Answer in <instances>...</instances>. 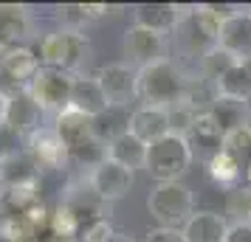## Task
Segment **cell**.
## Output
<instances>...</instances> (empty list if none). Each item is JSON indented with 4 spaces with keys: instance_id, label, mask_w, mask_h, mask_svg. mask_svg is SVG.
Instances as JSON below:
<instances>
[{
    "instance_id": "6da1fadb",
    "label": "cell",
    "mask_w": 251,
    "mask_h": 242,
    "mask_svg": "<svg viewBox=\"0 0 251 242\" xmlns=\"http://www.w3.org/2000/svg\"><path fill=\"white\" fill-rule=\"evenodd\" d=\"M183 90H186V73L172 59H161V62H152L147 68H138L136 99L144 107L172 110L181 104Z\"/></svg>"
},
{
    "instance_id": "7a4b0ae2",
    "label": "cell",
    "mask_w": 251,
    "mask_h": 242,
    "mask_svg": "<svg viewBox=\"0 0 251 242\" xmlns=\"http://www.w3.org/2000/svg\"><path fill=\"white\" fill-rule=\"evenodd\" d=\"M195 161V152L189 147V141L183 135H167V138L155 141L147 147V169L158 183H178L183 175L189 172V166Z\"/></svg>"
},
{
    "instance_id": "3957f363",
    "label": "cell",
    "mask_w": 251,
    "mask_h": 242,
    "mask_svg": "<svg viewBox=\"0 0 251 242\" xmlns=\"http://www.w3.org/2000/svg\"><path fill=\"white\" fill-rule=\"evenodd\" d=\"M217 31H220V23L212 14H206L201 6H189V9H183L181 23L172 34H175V45L181 48L183 57L201 62L206 54H212L217 48Z\"/></svg>"
},
{
    "instance_id": "277c9868",
    "label": "cell",
    "mask_w": 251,
    "mask_h": 242,
    "mask_svg": "<svg viewBox=\"0 0 251 242\" xmlns=\"http://www.w3.org/2000/svg\"><path fill=\"white\" fill-rule=\"evenodd\" d=\"M147 211L158 220L161 228H183L186 220L195 214V197L189 186L178 183H155L147 195Z\"/></svg>"
},
{
    "instance_id": "5b68a950",
    "label": "cell",
    "mask_w": 251,
    "mask_h": 242,
    "mask_svg": "<svg viewBox=\"0 0 251 242\" xmlns=\"http://www.w3.org/2000/svg\"><path fill=\"white\" fill-rule=\"evenodd\" d=\"M91 54V43L82 31H51L40 43V62L46 68H57L65 73H74L85 65Z\"/></svg>"
},
{
    "instance_id": "8992f818",
    "label": "cell",
    "mask_w": 251,
    "mask_h": 242,
    "mask_svg": "<svg viewBox=\"0 0 251 242\" xmlns=\"http://www.w3.org/2000/svg\"><path fill=\"white\" fill-rule=\"evenodd\" d=\"M71 85H74V73L57 68H43L37 70V76L25 85V93L31 96V102L43 110V113H62L68 110L71 102Z\"/></svg>"
},
{
    "instance_id": "52a82bcc",
    "label": "cell",
    "mask_w": 251,
    "mask_h": 242,
    "mask_svg": "<svg viewBox=\"0 0 251 242\" xmlns=\"http://www.w3.org/2000/svg\"><path fill=\"white\" fill-rule=\"evenodd\" d=\"M217 48L226 51L234 62H251V12H246V6L220 23Z\"/></svg>"
},
{
    "instance_id": "ba28073f",
    "label": "cell",
    "mask_w": 251,
    "mask_h": 242,
    "mask_svg": "<svg viewBox=\"0 0 251 242\" xmlns=\"http://www.w3.org/2000/svg\"><path fill=\"white\" fill-rule=\"evenodd\" d=\"M88 183H91L93 192L110 206V203L122 200V197L133 189V172L125 169V166H119V163H113L110 158H104L96 169L88 172Z\"/></svg>"
},
{
    "instance_id": "9c48e42d",
    "label": "cell",
    "mask_w": 251,
    "mask_h": 242,
    "mask_svg": "<svg viewBox=\"0 0 251 242\" xmlns=\"http://www.w3.org/2000/svg\"><path fill=\"white\" fill-rule=\"evenodd\" d=\"M96 82L102 85L104 96L113 107H127L130 99H136L138 68L127 65V62H113V65H104L96 73Z\"/></svg>"
},
{
    "instance_id": "30bf717a",
    "label": "cell",
    "mask_w": 251,
    "mask_h": 242,
    "mask_svg": "<svg viewBox=\"0 0 251 242\" xmlns=\"http://www.w3.org/2000/svg\"><path fill=\"white\" fill-rule=\"evenodd\" d=\"M25 152L37 161L40 169H62L68 166V147L54 127H37L25 138Z\"/></svg>"
},
{
    "instance_id": "8fae6325",
    "label": "cell",
    "mask_w": 251,
    "mask_h": 242,
    "mask_svg": "<svg viewBox=\"0 0 251 242\" xmlns=\"http://www.w3.org/2000/svg\"><path fill=\"white\" fill-rule=\"evenodd\" d=\"M167 37L155 34V31H147V28H138V25H130L125 31V54L130 57L133 65L138 68H147L152 62H161L167 59Z\"/></svg>"
},
{
    "instance_id": "7c38bea8",
    "label": "cell",
    "mask_w": 251,
    "mask_h": 242,
    "mask_svg": "<svg viewBox=\"0 0 251 242\" xmlns=\"http://www.w3.org/2000/svg\"><path fill=\"white\" fill-rule=\"evenodd\" d=\"M31 34H34L31 12L17 3H0V51L25 45Z\"/></svg>"
},
{
    "instance_id": "4fadbf2b",
    "label": "cell",
    "mask_w": 251,
    "mask_h": 242,
    "mask_svg": "<svg viewBox=\"0 0 251 242\" xmlns=\"http://www.w3.org/2000/svg\"><path fill=\"white\" fill-rule=\"evenodd\" d=\"M130 12H133V25L167 37L181 23L183 6H175V3H138Z\"/></svg>"
},
{
    "instance_id": "5bb4252c",
    "label": "cell",
    "mask_w": 251,
    "mask_h": 242,
    "mask_svg": "<svg viewBox=\"0 0 251 242\" xmlns=\"http://www.w3.org/2000/svg\"><path fill=\"white\" fill-rule=\"evenodd\" d=\"M40 68H43L40 54H34L28 45L0 51V76L6 82H12V85H17L20 90H25V85L34 79Z\"/></svg>"
},
{
    "instance_id": "9a60e30c",
    "label": "cell",
    "mask_w": 251,
    "mask_h": 242,
    "mask_svg": "<svg viewBox=\"0 0 251 242\" xmlns=\"http://www.w3.org/2000/svg\"><path fill=\"white\" fill-rule=\"evenodd\" d=\"M130 132L136 135L138 141L144 144H155V141L172 135V118H170V110L164 107H136L130 113Z\"/></svg>"
},
{
    "instance_id": "2e32d148",
    "label": "cell",
    "mask_w": 251,
    "mask_h": 242,
    "mask_svg": "<svg viewBox=\"0 0 251 242\" xmlns=\"http://www.w3.org/2000/svg\"><path fill=\"white\" fill-rule=\"evenodd\" d=\"M40 183V166L25 150H6L0 158V186L17 189V186Z\"/></svg>"
},
{
    "instance_id": "e0dca14e",
    "label": "cell",
    "mask_w": 251,
    "mask_h": 242,
    "mask_svg": "<svg viewBox=\"0 0 251 242\" xmlns=\"http://www.w3.org/2000/svg\"><path fill=\"white\" fill-rule=\"evenodd\" d=\"M68 107L82 115H88V118H96V115H102L110 107V102L104 96L102 85L96 82V76H74Z\"/></svg>"
},
{
    "instance_id": "ac0fdd59",
    "label": "cell",
    "mask_w": 251,
    "mask_h": 242,
    "mask_svg": "<svg viewBox=\"0 0 251 242\" xmlns=\"http://www.w3.org/2000/svg\"><path fill=\"white\" fill-rule=\"evenodd\" d=\"M40 115H43V110L31 102V96L25 90H17L14 96H9V113H6L3 130L28 138L37 127H43V124H40Z\"/></svg>"
},
{
    "instance_id": "d6986e66",
    "label": "cell",
    "mask_w": 251,
    "mask_h": 242,
    "mask_svg": "<svg viewBox=\"0 0 251 242\" xmlns=\"http://www.w3.org/2000/svg\"><path fill=\"white\" fill-rule=\"evenodd\" d=\"M181 234L186 242H226L228 222L220 211H195Z\"/></svg>"
},
{
    "instance_id": "ffe728a7",
    "label": "cell",
    "mask_w": 251,
    "mask_h": 242,
    "mask_svg": "<svg viewBox=\"0 0 251 242\" xmlns=\"http://www.w3.org/2000/svg\"><path fill=\"white\" fill-rule=\"evenodd\" d=\"M209 118L223 132V138L231 135V132H237V130L251 127L249 124V118H251L249 102H237V99H226V96H217L215 99V104L209 107Z\"/></svg>"
},
{
    "instance_id": "44dd1931",
    "label": "cell",
    "mask_w": 251,
    "mask_h": 242,
    "mask_svg": "<svg viewBox=\"0 0 251 242\" xmlns=\"http://www.w3.org/2000/svg\"><path fill=\"white\" fill-rule=\"evenodd\" d=\"M107 158L119 166H125L130 172H136V169H144V163H147V144L144 141H138L130 130L122 132L119 138H113L107 147Z\"/></svg>"
},
{
    "instance_id": "7402d4cb",
    "label": "cell",
    "mask_w": 251,
    "mask_h": 242,
    "mask_svg": "<svg viewBox=\"0 0 251 242\" xmlns=\"http://www.w3.org/2000/svg\"><path fill=\"white\" fill-rule=\"evenodd\" d=\"M54 130H57V135L65 141V147L71 152V150H76V147H82L85 141L93 138V118H88V115H82L68 107V110H62L57 115Z\"/></svg>"
},
{
    "instance_id": "603a6c76",
    "label": "cell",
    "mask_w": 251,
    "mask_h": 242,
    "mask_svg": "<svg viewBox=\"0 0 251 242\" xmlns=\"http://www.w3.org/2000/svg\"><path fill=\"white\" fill-rule=\"evenodd\" d=\"M206 169H209V177H212L220 189H226V192H234L237 186H243V163H240L234 155H228L226 150L215 152V155L206 161Z\"/></svg>"
},
{
    "instance_id": "cb8c5ba5",
    "label": "cell",
    "mask_w": 251,
    "mask_h": 242,
    "mask_svg": "<svg viewBox=\"0 0 251 242\" xmlns=\"http://www.w3.org/2000/svg\"><path fill=\"white\" fill-rule=\"evenodd\" d=\"M215 90H217V96L237 99V102H249L251 99V68L246 62H234V65L215 82Z\"/></svg>"
},
{
    "instance_id": "d4e9b609",
    "label": "cell",
    "mask_w": 251,
    "mask_h": 242,
    "mask_svg": "<svg viewBox=\"0 0 251 242\" xmlns=\"http://www.w3.org/2000/svg\"><path fill=\"white\" fill-rule=\"evenodd\" d=\"M183 138L189 141L192 152H195V150H206V152H209V158H212L215 152L223 150V132L215 127V121L209 118V113L195 115L192 127H189V132H186Z\"/></svg>"
},
{
    "instance_id": "484cf974",
    "label": "cell",
    "mask_w": 251,
    "mask_h": 242,
    "mask_svg": "<svg viewBox=\"0 0 251 242\" xmlns=\"http://www.w3.org/2000/svg\"><path fill=\"white\" fill-rule=\"evenodd\" d=\"M130 130V110L127 107H107L102 115L93 118V138L102 141L104 147L110 144L113 138H119L122 132Z\"/></svg>"
},
{
    "instance_id": "4316f807",
    "label": "cell",
    "mask_w": 251,
    "mask_h": 242,
    "mask_svg": "<svg viewBox=\"0 0 251 242\" xmlns=\"http://www.w3.org/2000/svg\"><path fill=\"white\" fill-rule=\"evenodd\" d=\"M107 12V6H88V3H68V6H59L57 17L65 31H82L85 25L96 20L99 14Z\"/></svg>"
},
{
    "instance_id": "83f0119b",
    "label": "cell",
    "mask_w": 251,
    "mask_h": 242,
    "mask_svg": "<svg viewBox=\"0 0 251 242\" xmlns=\"http://www.w3.org/2000/svg\"><path fill=\"white\" fill-rule=\"evenodd\" d=\"M3 242H40V228H34L23 214H9L0 220Z\"/></svg>"
},
{
    "instance_id": "f1b7e54d",
    "label": "cell",
    "mask_w": 251,
    "mask_h": 242,
    "mask_svg": "<svg viewBox=\"0 0 251 242\" xmlns=\"http://www.w3.org/2000/svg\"><path fill=\"white\" fill-rule=\"evenodd\" d=\"M231 65H234V59L228 57L226 51L215 48L212 54H206V57L201 59V62H198V76L215 85V82L220 79V76H223V73H226V70L231 68Z\"/></svg>"
},
{
    "instance_id": "f546056e",
    "label": "cell",
    "mask_w": 251,
    "mask_h": 242,
    "mask_svg": "<svg viewBox=\"0 0 251 242\" xmlns=\"http://www.w3.org/2000/svg\"><path fill=\"white\" fill-rule=\"evenodd\" d=\"M48 222H51V231H54V237H57V240H71V237L79 231V225H82L79 217H76V214L65 206V203H62V206L51 214V220H48Z\"/></svg>"
},
{
    "instance_id": "4dcf8cb0",
    "label": "cell",
    "mask_w": 251,
    "mask_h": 242,
    "mask_svg": "<svg viewBox=\"0 0 251 242\" xmlns=\"http://www.w3.org/2000/svg\"><path fill=\"white\" fill-rule=\"evenodd\" d=\"M228 214H234L237 222H251V186H237L228 192Z\"/></svg>"
},
{
    "instance_id": "1f68e13d",
    "label": "cell",
    "mask_w": 251,
    "mask_h": 242,
    "mask_svg": "<svg viewBox=\"0 0 251 242\" xmlns=\"http://www.w3.org/2000/svg\"><path fill=\"white\" fill-rule=\"evenodd\" d=\"M113 240H116V231L107 217L93 220L91 225L85 228V237H82V242H113Z\"/></svg>"
},
{
    "instance_id": "d6a6232c",
    "label": "cell",
    "mask_w": 251,
    "mask_h": 242,
    "mask_svg": "<svg viewBox=\"0 0 251 242\" xmlns=\"http://www.w3.org/2000/svg\"><path fill=\"white\" fill-rule=\"evenodd\" d=\"M144 242H186L183 240V234H181V228H152L144 237Z\"/></svg>"
},
{
    "instance_id": "836d02e7",
    "label": "cell",
    "mask_w": 251,
    "mask_h": 242,
    "mask_svg": "<svg viewBox=\"0 0 251 242\" xmlns=\"http://www.w3.org/2000/svg\"><path fill=\"white\" fill-rule=\"evenodd\" d=\"M226 242H251V222H231Z\"/></svg>"
},
{
    "instance_id": "e575fe53",
    "label": "cell",
    "mask_w": 251,
    "mask_h": 242,
    "mask_svg": "<svg viewBox=\"0 0 251 242\" xmlns=\"http://www.w3.org/2000/svg\"><path fill=\"white\" fill-rule=\"evenodd\" d=\"M6 113H9V96L0 90V130H3V124H6Z\"/></svg>"
},
{
    "instance_id": "d590c367",
    "label": "cell",
    "mask_w": 251,
    "mask_h": 242,
    "mask_svg": "<svg viewBox=\"0 0 251 242\" xmlns=\"http://www.w3.org/2000/svg\"><path fill=\"white\" fill-rule=\"evenodd\" d=\"M246 186H251V161H249V166H246Z\"/></svg>"
},
{
    "instance_id": "8d00e7d4",
    "label": "cell",
    "mask_w": 251,
    "mask_h": 242,
    "mask_svg": "<svg viewBox=\"0 0 251 242\" xmlns=\"http://www.w3.org/2000/svg\"><path fill=\"white\" fill-rule=\"evenodd\" d=\"M0 211H3V208H0Z\"/></svg>"
},
{
    "instance_id": "74e56055",
    "label": "cell",
    "mask_w": 251,
    "mask_h": 242,
    "mask_svg": "<svg viewBox=\"0 0 251 242\" xmlns=\"http://www.w3.org/2000/svg\"><path fill=\"white\" fill-rule=\"evenodd\" d=\"M0 189H3V186H0Z\"/></svg>"
}]
</instances>
